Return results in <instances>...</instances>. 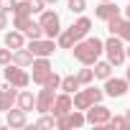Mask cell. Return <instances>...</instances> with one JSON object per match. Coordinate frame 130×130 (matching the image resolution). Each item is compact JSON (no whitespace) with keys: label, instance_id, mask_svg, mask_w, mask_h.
I'll return each mask as SVG.
<instances>
[{"label":"cell","instance_id":"8","mask_svg":"<svg viewBox=\"0 0 130 130\" xmlns=\"http://www.w3.org/2000/svg\"><path fill=\"white\" fill-rule=\"evenodd\" d=\"M110 110L107 107H102L100 102L97 105H92L89 110H87V122L89 125H97V127H105V125H110Z\"/></svg>","mask_w":130,"mask_h":130},{"label":"cell","instance_id":"17","mask_svg":"<svg viewBox=\"0 0 130 130\" xmlns=\"http://www.w3.org/2000/svg\"><path fill=\"white\" fill-rule=\"evenodd\" d=\"M26 115H28L26 110H21V107L13 110V107H10V110H8V125H10V127H26Z\"/></svg>","mask_w":130,"mask_h":130},{"label":"cell","instance_id":"7","mask_svg":"<svg viewBox=\"0 0 130 130\" xmlns=\"http://www.w3.org/2000/svg\"><path fill=\"white\" fill-rule=\"evenodd\" d=\"M5 79L10 82V84H15L18 89H23V87H28V82H31V77L23 72V67H18V64H8L5 67Z\"/></svg>","mask_w":130,"mask_h":130},{"label":"cell","instance_id":"13","mask_svg":"<svg viewBox=\"0 0 130 130\" xmlns=\"http://www.w3.org/2000/svg\"><path fill=\"white\" fill-rule=\"evenodd\" d=\"M127 87H130V82H127V79H112V77H107L105 94H107V97H122V94L127 92Z\"/></svg>","mask_w":130,"mask_h":130},{"label":"cell","instance_id":"33","mask_svg":"<svg viewBox=\"0 0 130 130\" xmlns=\"http://www.w3.org/2000/svg\"><path fill=\"white\" fill-rule=\"evenodd\" d=\"M125 15H127V21H130V3L125 5Z\"/></svg>","mask_w":130,"mask_h":130},{"label":"cell","instance_id":"38","mask_svg":"<svg viewBox=\"0 0 130 130\" xmlns=\"http://www.w3.org/2000/svg\"><path fill=\"white\" fill-rule=\"evenodd\" d=\"M102 3H105V0H102Z\"/></svg>","mask_w":130,"mask_h":130},{"label":"cell","instance_id":"16","mask_svg":"<svg viewBox=\"0 0 130 130\" xmlns=\"http://www.w3.org/2000/svg\"><path fill=\"white\" fill-rule=\"evenodd\" d=\"M94 15L100 18V21H110V18H115V15H120V8L115 5V3H110V0H105V3L94 10Z\"/></svg>","mask_w":130,"mask_h":130},{"label":"cell","instance_id":"6","mask_svg":"<svg viewBox=\"0 0 130 130\" xmlns=\"http://www.w3.org/2000/svg\"><path fill=\"white\" fill-rule=\"evenodd\" d=\"M84 122H87V115H82V112H77V110H69L67 115L56 117V127H59V130H72V127H82Z\"/></svg>","mask_w":130,"mask_h":130},{"label":"cell","instance_id":"36","mask_svg":"<svg viewBox=\"0 0 130 130\" xmlns=\"http://www.w3.org/2000/svg\"><path fill=\"white\" fill-rule=\"evenodd\" d=\"M46 3H59V0H46Z\"/></svg>","mask_w":130,"mask_h":130},{"label":"cell","instance_id":"10","mask_svg":"<svg viewBox=\"0 0 130 130\" xmlns=\"http://www.w3.org/2000/svg\"><path fill=\"white\" fill-rule=\"evenodd\" d=\"M18 87L15 84H3L0 87V112H8L10 107H13V102H18V92H15Z\"/></svg>","mask_w":130,"mask_h":130},{"label":"cell","instance_id":"24","mask_svg":"<svg viewBox=\"0 0 130 130\" xmlns=\"http://www.w3.org/2000/svg\"><path fill=\"white\" fill-rule=\"evenodd\" d=\"M77 79H79V84H89V82L94 79V69H82V72L77 74Z\"/></svg>","mask_w":130,"mask_h":130},{"label":"cell","instance_id":"27","mask_svg":"<svg viewBox=\"0 0 130 130\" xmlns=\"http://www.w3.org/2000/svg\"><path fill=\"white\" fill-rule=\"evenodd\" d=\"M110 127L125 130V127H130V122H127V117H110Z\"/></svg>","mask_w":130,"mask_h":130},{"label":"cell","instance_id":"21","mask_svg":"<svg viewBox=\"0 0 130 130\" xmlns=\"http://www.w3.org/2000/svg\"><path fill=\"white\" fill-rule=\"evenodd\" d=\"M110 74H112V64L110 61H94V77L107 79Z\"/></svg>","mask_w":130,"mask_h":130},{"label":"cell","instance_id":"25","mask_svg":"<svg viewBox=\"0 0 130 130\" xmlns=\"http://www.w3.org/2000/svg\"><path fill=\"white\" fill-rule=\"evenodd\" d=\"M87 8V0H69V10L72 13H84Z\"/></svg>","mask_w":130,"mask_h":130},{"label":"cell","instance_id":"12","mask_svg":"<svg viewBox=\"0 0 130 130\" xmlns=\"http://www.w3.org/2000/svg\"><path fill=\"white\" fill-rule=\"evenodd\" d=\"M28 48L33 51V56H51L56 43H54V38H36V41H31Z\"/></svg>","mask_w":130,"mask_h":130},{"label":"cell","instance_id":"5","mask_svg":"<svg viewBox=\"0 0 130 130\" xmlns=\"http://www.w3.org/2000/svg\"><path fill=\"white\" fill-rule=\"evenodd\" d=\"M38 23L43 26V36H46V38H54V36L61 33V21H59V15H56L54 10H43Z\"/></svg>","mask_w":130,"mask_h":130},{"label":"cell","instance_id":"2","mask_svg":"<svg viewBox=\"0 0 130 130\" xmlns=\"http://www.w3.org/2000/svg\"><path fill=\"white\" fill-rule=\"evenodd\" d=\"M89 28H92V21L89 18H79L77 23H72L64 33H59V46L61 48H74V43L82 41L89 33Z\"/></svg>","mask_w":130,"mask_h":130},{"label":"cell","instance_id":"23","mask_svg":"<svg viewBox=\"0 0 130 130\" xmlns=\"http://www.w3.org/2000/svg\"><path fill=\"white\" fill-rule=\"evenodd\" d=\"M61 89L72 94L74 89H79V79H77V77H64V79H61Z\"/></svg>","mask_w":130,"mask_h":130},{"label":"cell","instance_id":"35","mask_svg":"<svg viewBox=\"0 0 130 130\" xmlns=\"http://www.w3.org/2000/svg\"><path fill=\"white\" fill-rule=\"evenodd\" d=\"M125 117H127V122H130V110H127V115H125Z\"/></svg>","mask_w":130,"mask_h":130},{"label":"cell","instance_id":"22","mask_svg":"<svg viewBox=\"0 0 130 130\" xmlns=\"http://www.w3.org/2000/svg\"><path fill=\"white\" fill-rule=\"evenodd\" d=\"M23 33H26L31 41H36V38H41V36H43V26H41V23H31Z\"/></svg>","mask_w":130,"mask_h":130},{"label":"cell","instance_id":"30","mask_svg":"<svg viewBox=\"0 0 130 130\" xmlns=\"http://www.w3.org/2000/svg\"><path fill=\"white\" fill-rule=\"evenodd\" d=\"M54 125H56V122H54V117H41L33 127H54Z\"/></svg>","mask_w":130,"mask_h":130},{"label":"cell","instance_id":"11","mask_svg":"<svg viewBox=\"0 0 130 130\" xmlns=\"http://www.w3.org/2000/svg\"><path fill=\"white\" fill-rule=\"evenodd\" d=\"M107 31L112 36H120L122 41H130V21H122L120 15H115V18L107 21Z\"/></svg>","mask_w":130,"mask_h":130},{"label":"cell","instance_id":"26","mask_svg":"<svg viewBox=\"0 0 130 130\" xmlns=\"http://www.w3.org/2000/svg\"><path fill=\"white\" fill-rule=\"evenodd\" d=\"M13 61V51L10 48H0V67H8Z\"/></svg>","mask_w":130,"mask_h":130},{"label":"cell","instance_id":"28","mask_svg":"<svg viewBox=\"0 0 130 130\" xmlns=\"http://www.w3.org/2000/svg\"><path fill=\"white\" fill-rule=\"evenodd\" d=\"M43 87H51V89H59V87H61V79H59V74L54 72V74H51V77H48V79L43 82Z\"/></svg>","mask_w":130,"mask_h":130},{"label":"cell","instance_id":"1","mask_svg":"<svg viewBox=\"0 0 130 130\" xmlns=\"http://www.w3.org/2000/svg\"><path fill=\"white\" fill-rule=\"evenodd\" d=\"M72 51H74V59H77V61H82V64L89 67V64H94V61L100 59V54L105 51V43H102L97 36H84L82 41L74 43Z\"/></svg>","mask_w":130,"mask_h":130},{"label":"cell","instance_id":"34","mask_svg":"<svg viewBox=\"0 0 130 130\" xmlns=\"http://www.w3.org/2000/svg\"><path fill=\"white\" fill-rule=\"evenodd\" d=\"M125 54H127V59H130V46H127V48H125Z\"/></svg>","mask_w":130,"mask_h":130},{"label":"cell","instance_id":"4","mask_svg":"<svg viewBox=\"0 0 130 130\" xmlns=\"http://www.w3.org/2000/svg\"><path fill=\"white\" fill-rule=\"evenodd\" d=\"M102 89H94V87H89V89H82L79 94H74V107L77 110H89L92 105H97L100 100H102Z\"/></svg>","mask_w":130,"mask_h":130},{"label":"cell","instance_id":"29","mask_svg":"<svg viewBox=\"0 0 130 130\" xmlns=\"http://www.w3.org/2000/svg\"><path fill=\"white\" fill-rule=\"evenodd\" d=\"M28 5L33 13H43V5H46V0H28Z\"/></svg>","mask_w":130,"mask_h":130},{"label":"cell","instance_id":"14","mask_svg":"<svg viewBox=\"0 0 130 130\" xmlns=\"http://www.w3.org/2000/svg\"><path fill=\"white\" fill-rule=\"evenodd\" d=\"M54 102H56L54 89H51V87H43V89H41V94L36 97V110H38V112H51Z\"/></svg>","mask_w":130,"mask_h":130},{"label":"cell","instance_id":"15","mask_svg":"<svg viewBox=\"0 0 130 130\" xmlns=\"http://www.w3.org/2000/svg\"><path fill=\"white\" fill-rule=\"evenodd\" d=\"M72 107H74V102H72L69 92H64V94H59V97H56V102H54L51 112H54V117H61V115H67Z\"/></svg>","mask_w":130,"mask_h":130},{"label":"cell","instance_id":"18","mask_svg":"<svg viewBox=\"0 0 130 130\" xmlns=\"http://www.w3.org/2000/svg\"><path fill=\"white\" fill-rule=\"evenodd\" d=\"M13 64H18V67H31V64H33V51L31 48H15Z\"/></svg>","mask_w":130,"mask_h":130},{"label":"cell","instance_id":"37","mask_svg":"<svg viewBox=\"0 0 130 130\" xmlns=\"http://www.w3.org/2000/svg\"><path fill=\"white\" fill-rule=\"evenodd\" d=\"M127 82H130V69H127Z\"/></svg>","mask_w":130,"mask_h":130},{"label":"cell","instance_id":"9","mask_svg":"<svg viewBox=\"0 0 130 130\" xmlns=\"http://www.w3.org/2000/svg\"><path fill=\"white\" fill-rule=\"evenodd\" d=\"M51 74H54V69H51V64H48V56L33 59V82L36 84H43Z\"/></svg>","mask_w":130,"mask_h":130},{"label":"cell","instance_id":"32","mask_svg":"<svg viewBox=\"0 0 130 130\" xmlns=\"http://www.w3.org/2000/svg\"><path fill=\"white\" fill-rule=\"evenodd\" d=\"M0 28H8V10L0 8Z\"/></svg>","mask_w":130,"mask_h":130},{"label":"cell","instance_id":"31","mask_svg":"<svg viewBox=\"0 0 130 130\" xmlns=\"http://www.w3.org/2000/svg\"><path fill=\"white\" fill-rule=\"evenodd\" d=\"M15 5H18L15 0H0V8H3V10H8V13H10V10H15Z\"/></svg>","mask_w":130,"mask_h":130},{"label":"cell","instance_id":"3","mask_svg":"<svg viewBox=\"0 0 130 130\" xmlns=\"http://www.w3.org/2000/svg\"><path fill=\"white\" fill-rule=\"evenodd\" d=\"M105 51H107V61L112 64V67H120V64L127 59V54H125V46H122V38H120V36H112V38H107V43H105Z\"/></svg>","mask_w":130,"mask_h":130},{"label":"cell","instance_id":"20","mask_svg":"<svg viewBox=\"0 0 130 130\" xmlns=\"http://www.w3.org/2000/svg\"><path fill=\"white\" fill-rule=\"evenodd\" d=\"M18 107L26 110V112H31V110L36 107V97H33L31 92H21V94H18Z\"/></svg>","mask_w":130,"mask_h":130},{"label":"cell","instance_id":"19","mask_svg":"<svg viewBox=\"0 0 130 130\" xmlns=\"http://www.w3.org/2000/svg\"><path fill=\"white\" fill-rule=\"evenodd\" d=\"M5 46H8V48H23V31H10V33H5Z\"/></svg>","mask_w":130,"mask_h":130}]
</instances>
